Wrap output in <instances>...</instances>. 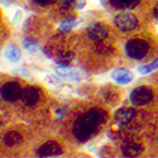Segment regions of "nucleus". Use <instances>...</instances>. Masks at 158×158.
Wrapping results in <instances>:
<instances>
[{"mask_svg": "<svg viewBox=\"0 0 158 158\" xmlns=\"http://www.w3.org/2000/svg\"><path fill=\"white\" fill-rule=\"evenodd\" d=\"M105 114L99 110H90L84 115L78 116L73 124V135L77 140L86 142L91 135L94 134L95 129L105 122Z\"/></svg>", "mask_w": 158, "mask_h": 158, "instance_id": "1", "label": "nucleus"}, {"mask_svg": "<svg viewBox=\"0 0 158 158\" xmlns=\"http://www.w3.org/2000/svg\"><path fill=\"white\" fill-rule=\"evenodd\" d=\"M149 46L147 42L140 41V39H131L125 44L127 55L133 60H142L148 53Z\"/></svg>", "mask_w": 158, "mask_h": 158, "instance_id": "2", "label": "nucleus"}, {"mask_svg": "<svg viewBox=\"0 0 158 158\" xmlns=\"http://www.w3.org/2000/svg\"><path fill=\"white\" fill-rule=\"evenodd\" d=\"M153 98L152 91L146 86H138L130 93V101L135 106H142V105L148 104Z\"/></svg>", "mask_w": 158, "mask_h": 158, "instance_id": "3", "label": "nucleus"}, {"mask_svg": "<svg viewBox=\"0 0 158 158\" xmlns=\"http://www.w3.org/2000/svg\"><path fill=\"white\" fill-rule=\"evenodd\" d=\"M138 24L137 17L130 14V13H120L115 17V25L120 31L123 32H129V31H133Z\"/></svg>", "mask_w": 158, "mask_h": 158, "instance_id": "4", "label": "nucleus"}, {"mask_svg": "<svg viewBox=\"0 0 158 158\" xmlns=\"http://www.w3.org/2000/svg\"><path fill=\"white\" fill-rule=\"evenodd\" d=\"M22 90L23 89L17 82H8L0 89V95L5 101H15L20 99Z\"/></svg>", "mask_w": 158, "mask_h": 158, "instance_id": "5", "label": "nucleus"}, {"mask_svg": "<svg viewBox=\"0 0 158 158\" xmlns=\"http://www.w3.org/2000/svg\"><path fill=\"white\" fill-rule=\"evenodd\" d=\"M108 28L105 27L104 24L100 23H95V24H91L89 29H87V34L89 38L94 42H102L105 41V38L108 37Z\"/></svg>", "mask_w": 158, "mask_h": 158, "instance_id": "6", "label": "nucleus"}, {"mask_svg": "<svg viewBox=\"0 0 158 158\" xmlns=\"http://www.w3.org/2000/svg\"><path fill=\"white\" fill-rule=\"evenodd\" d=\"M62 148L58 143L56 142H47L38 149V156L41 157H53L61 154Z\"/></svg>", "mask_w": 158, "mask_h": 158, "instance_id": "7", "label": "nucleus"}, {"mask_svg": "<svg viewBox=\"0 0 158 158\" xmlns=\"http://www.w3.org/2000/svg\"><path fill=\"white\" fill-rule=\"evenodd\" d=\"M20 99L22 101L28 105V106H32V105H34L38 99H39V93L38 90L35 87H32V86H28L22 90V95H20Z\"/></svg>", "mask_w": 158, "mask_h": 158, "instance_id": "8", "label": "nucleus"}, {"mask_svg": "<svg viewBox=\"0 0 158 158\" xmlns=\"http://www.w3.org/2000/svg\"><path fill=\"white\" fill-rule=\"evenodd\" d=\"M111 78L119 85H127L133 80V73L125 69H116L111 72Z\"/></svg>", "mask_w": 158, "mask_h": 158, "instance_id": "9", "label": "nucleus"}, {"mask_svg": "<svg viewBox=\"0 0 158 158\" xmlns=\"http://www.w3.org/2000/svg\"><path fill=\"white\" fill-rule=\"evenodd\" d=\"M134 116H135L134 109H131V108H120L119 110L115 113V116L114 118H115V120L119 123V124L124 125V124L130 123L131 119H133Z\"/></svg>", "mask_w": 158, "mask_h": 158, "instance_id": "10", "label": "nucleus"}, {"mask_svg": "<svg viewBox=\"0 0 158 158\" xmlns=\"http://www.w3.org/2000/svg\"><path fill=\"white\" fill-rule=\"evenodd\" d=\"M57 72H58L62 77L67 78V80H78V78H80V73H78L75 69L67 67V66L60 64V67H57Z\"/></svg>", "mask_w": 158, "mask_h": 158, "instance_id": "11", "label": "nucleus"}, {"mask_svg": "<svg viewBox=\"0 0 158 158\" xmlns=\"http://www.w3.org/2000/svg\"><path fill=\"white\" fill-rule=\"evenodd\" d=\"M4 55H5V58L9 61V62H18L19 58H20V49L14 46V44H9L4 52Z\"/></svg>", "mask_w": 158, "mask_h": 158, "instance_id": "12", "label": "nucleus"}, {"mask_svg": "<svg viewBox=\"0 0 158 158\" xmlns=\"http://www.w3.org/2000/svg\"><path fill=\"white\" fill-rule=\"evenodd\" d=\"M110 3L116 9H131L138 5L139 0H110Z\"/></svg>", "mask_w": 158, "mask_h": 158, "instance_id": "13", "label": "nucleus"}, {"mask_svg": "<svg viewBox=\"0 0 158 158\" xmlns=\"http://www.w3.org/2000/svg\"><path fill=\"white\" fill-rule=\"evenodd\" d=\"M142 151V147L137 143H127L125 146L123 147V154L127 156V157H134V156H138Z\"/></svg>", "mask_w": 158, "mask_h": 158, "instance_id": "14", "label": "nucleus"}, {"mask_svg": "<svg viewBox=\"0 0 158 158\" xmlns=\"http://www.w3.org/2000/svg\"><path fill=\"white\" fill-rule=\"evenodd\" d=\"M22 142V135L17 131H9L4 135V143L9 147H14Z\"/></svg>", "mask_w": 158, "mask_h": 158, "instance_id": "15", "label": "nucleus"}, {"mask_svg": "<svg viewBox=\"0 0 158 158\" xmlns=\"http://www.w3.org/2000/svg\"><path fill=\"white\" fill-rule=\"evenodd\" d=\"M157 69H158V60H156V61H153L146 66H142V67H139L138 71L140 75H147V73H151L152 71H154Z\"/></svg>", "mask_w": 158, "mask_h": 158, "instance_id": "16", "label": "nucleus"}, {"mask_svg": "<svg viewBox=\"0 0 158 158\" xmlns=\"http://www.w3.org/2000/svg\"><path fill=\"white\" fill-rule=\"evenodd\" d=\"M73 57H75V55L72 53V52H64V53H62V55L58 56L57 62L60 64H62V66H67L73 60Z\"/></svg>", "mask_w": 158, "mask_h": 158, "instance_id": "17", "label": "nucleus"}, {"mask_svg": "<svg viewBox=\"0 0 158 158\" xmlns=\"http://www.w3.org/2000/svg\"><path fill=\"white\" fill-rule=\"evenodd\" d=\"M75 19H72V18H70V19H67V20H64L63 23H61V25H60V31L61 32H69V31H71V28H73L75 27Z\"/></svg>", "mask_w": 158, "mask_h": 158, "instance_id": "18", "label": "nucleus"}, {"mask_svg": "<svg viewBox=\"0 0 158 158\" xmlns=\"http://www.w3.org/2000/svg\"><path fill=\"white\" fill-rule=\"evenodd\" d=\"M23 47L29 51V52H34L37 49V43L33 41V39H29V38H25L23 41Z\"/></svg>", "mask_w": 158, "mask_h": 158, "instance_id": "19", "label": "nucleus"}, {"mask_svg": "<svg viewBox=\"0 0 158 158\" xmlns=\"http://www.w3.org/2000/svg\"><path fill=\"white\" fill-rule=\"evenodd\" d=\"M85 4H86L85 0H71V8L75 9H82Z\"/></svg>", "mask_w": 158, "mask_h": 158, "instance_id": "20", "label": "nucleus"}, {"mask_svg": "<svg viewBox=\"0 0 158 158\" xmlns=\"http://www.w3.org/2000/svg\"><path fill=\"white\" fill-rule=\"evenodd\" d=\"M61 8H64V9L71 8V0H61Z\"/></svg>", "mask_w": 158, "mask_h": 158, "instance_id": "21", "label": "nucleus"}, {"mask_svg": "<svg viewBox=\"0 0 158 158\" xmlns=\"http://www.w3.org/2000/svg\"><path fill=\"white\" fill-rule=\"evenodd\" d=\"M34 2H35L37 4H39V5H47V4H49V3L53 2V0H34Z\"/></svg>", "mask_w": 158, "mask_h": 158, "instance_id": "22", "label": "nucleus"}, {"mask_svg": "<svg viewBox=\"0 0 158 158\" xmlns=\"http://www.w3.org/2000/svg\"><path fill=\"white\" fill-rule=\"evenodd\" d=\"M153 14H154V18L158 20V4L154 6V9H153Z\"/></svg>", "mask_w": 158, "mask_h": 158, "instance_id": "23", "label": "nucleus"}, {"mask_svg": "<svg viewBox=\"0 0 158 158\" xmlns=\"http://www.w3.org/2000/svg\"><path fill=\"white\" fill-rule=\"evenodd\" d=\"M11 2H13V0H0V3L4 4V5H9Z\"/></svg>", "mask_w": 158, "mask_h": 158, "instance_id": "24", "label": "nucleus"}, {"mask_svg": "<svg viewBox=\"0 0 158 158\" xmlns=\"http://www.w3.org/2000/svg\"><path fill=\"white\" fill-rule=\"evenodd\" d=\"M2 123H3V122H2V119H0V125H2Z\"/></svg>", "mask_w": 158, "mask_h": 158, "instance_id": "25", "label": "nucleus"}]
</instances>
